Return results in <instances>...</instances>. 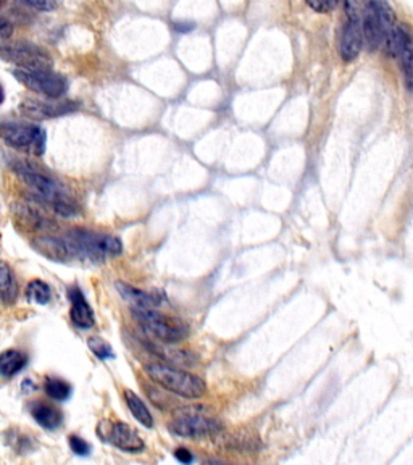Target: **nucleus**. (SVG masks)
Listing matches in <instances>:
<instances>
[{
  "mask_svg": "<svg viewBox=\"0 0 413 465\" xmlns=\"http://www.w3.org/2000/svg\"><path fill=\"white\" fill-rule=\"evenodd\" d=\"M194 28H196L194 23H184V21L174 23V30L181 31V33H189V31L194 30Z\"/></svg>",
  "mask_w": 413,
  "mask_h": 465,
  "instance_id": "nucleus-32",
  "label": "nucleus"
},
{
  "mask_svg": "<svg viewBox=\"0 0 413 465\" xmlns=\"http://www.w3.org/2000/svg\"><path fill=\"white\" fill-rule=\"evenodd\" d=\"M0 55L5 61L16 65V68H52L50 55L32 42H4Z\"/></svg>",
  "mask_w": 413,
  "mask_h": 465,
  "instance_id": "nucleus-8",
  "label": "nucleus"
},
{
  "mask_svg": "<svg viewBox=\"0 0 413 465\" xmlns=\"http://www.w3.org/2000/svg\"><path fill=\"white\" fill-rule=\"evenodd\" d=\"M2 139L11 149L28 155L41 157L45 152L47 134H45V129L36 123L11 120L2 123Z\"/></svg>",
  "mask_w": 413,
  "mask_h": 465,
  "instance_id": "nucleus-6",
  "label": "nucleus"
},
{
  "mask_svg": "<svg viewBox=\"0 0 413 465\" xmlns=\"http://www.w3.org/2000/svg\"><path fill=\"white\" fill-rule=\"evenodd\" d=\"M68 298H70L71 309H70V319L81 330H89L94 326L95 317L94 310L90 304L84 298V294L78 286H71L68 289Z\"/></svg>",
  "mask_w": 413,
  "mask_h": 465,
  "instance_id": "nucleus-13",
  "label": "nucleus"
},
{
  "mask_svg": "<svg viewBox=\"0 0 413 465\" xmlns=\"http://www.w3.org/2000/svg\"><path fill=\"white\" fill-rule=\"evenodd\" d=\"M168 343L160 344V341H144V346L147 351L152 354H155L158 359L168 362V364L173 365H183V367H189L194 365L197 362V355L194 353H191L188 349H174V348H168Z\"/></svg>",
  "mask_w": 413,
  "mask_h": 465,
  "instance_id": "nucleus-14",
  "label": "nucleus"
},
{
  "mask_svg": "<svg viewBox=\"0 0 413 465\" xmlns=\"http://www.w3.org/2000/svg\"><path fill=\"white\" fill-rule=\"evenodd\" d=\"M30 411L34 420L45 430H56L64 422L60 411H56L55 407L49 404H44V402H32Z\"/></svg>",
  "mask_w": 413,
  "mask_h": 465,
  "instance_id": "nucleus-18",
  "label": "nucleus"
},
{
  "mask_svg": "<svg viewBox=\"0 0 413 465\" xmlns=\"http://www.w3.org/2000/svg\"><path fill=\"white\" fill-rule=\"evenodd\" d=\"M44 389L50 399L56 402H64L71 394V384L61 378H47L44 383Z\"/></svg>",
  "mask_w": 413,
  "mask_h": 465,
  "instance_id": "nucleus-23",
  "label": "nucleus"
},
{
  "mask_svg": "<svg viewBox=\"0 0 413 465\" xmlns=\"http://www.w3.org/2000/svg\"><path fill=\"white\" fill-rule=\"evenodd\" d=\"M10 168L11 172L18 175L23 183L31 189L32 196L44 206L66 218L78 215V204L71 191L59 179L45 173L41 167L26 160H11Z\"/></svg>",
  "mask_w": 413,
  "mask_h": 465,
  "instance_id": "nucleus-1",
  "label": "nucleus"
},
{
  "mask_svg": "<svg viewBox=\"0 0 413 465\" xmlns=\"http://www.w3.org/2000/svg\"><path fill=\"white\" fill-rule=\"evenodd\" d=\"M23 2L37 11H52L60 5V0H23Z\"/></svg>",
  "mask_w": 413,
  "mask_h": 465,
  "instance_id": "nucleus-26",
  "label": "nucleus"
},
{
  "mask_svg": "<svg viewBox=\"0 0 413 465\" xmlns=\"http://www.w3.org/2000/svg\"><path fill=\"white\" fill-rule=\"evenodd\" d=\"M32 246L39 254H42L49 260H55V262H65V260L71 259L64 236H39L37 240L32 241Z\"/></svg>",
  "mask_w": 413,
  "mask_h": 465,
  "instance_id": "nucleus-15",
  "label": "nucleus"
},
{
  "mask_svg": "<svg viewBox=\"0 0 413 465\" xmlns=\"http://www.w3.org/2000/svg\"><path fill=\"white\" fill-rule=\"evenodd\" d=\"M131 314L139 326L160 343L174 344L189 336V326L176 317L162 314L154 307H133Z\"/></svg>",
  "mask_w": 413,
  "mask_h": 465,
  "instance_id": "nucleus-4",
  "label": "nucleus"
},
{
  "mask_svg": "<svg viewBox=\"0 0 413 465\" xmlns=\"http://www.w3.org/2000/svg\"><path fill=\"white\" fill-rule=\"evenodd\" d=\"M174 456H176L178 461L183 464H191L192 461H194L192 452L189 449H186V447H179V449H176V452H174Z\"/></svg>",
  "mask_w": 413,
  "mask_h": 465,
  "instance_id": "nucleus-31",
  "label": "nucleus"
},
{
  "mask_svg": "<svg viewBox=\"0 0 413 465\" xmlns=\"http://www.w3.org/2000/svg\"><path fill=\"white\" fill-rule=\"evenodd\" d=\"M364 31H361V20H349L342 28L341 42H339V54L341 59L349 64L354 61L364 47Z\"/></svg>",
  "mask_w": 413,
  "mask_h": 465,
  "instance_id": "nucleus-12",
  "label": "nucleus"
},
{
  "mask_svg": "<svg viewBox=\"0 0 413 465\" xmlns=\"http://www.w3.org/2000/svg\"><path fill=\"white\" fill-rule=\"evenodd\" d=\"M124 401H126V406L129 407V411H131L133 417L143 425V427L145 428L154 427V417H152L150 411L147 409V406L144 404L143 399H140L134 391L131 389L124 391Z\"/></svg>",
  "mask_w": 413,
  "mask_h": 465,
  "instance_id": "nucleus-20",
  "label": "nucleus"
},
{
  "mask_svg": "<svg viewBox=\"0 0 413 465\" xmlns=\"http://www.w3.org/2000/svg\"><path fill=\"white\" fill-rule=\"evenodd\" d=\"M168 430L179 438L202 440L222 432V423L212 417H207V409L203 406H188L181 407L174 413Z\"/></svg>",
  "mask_w": 413,
  "mask_h": 465,
  "instance_id": "nucleus-5",
  "label": "nucleus"
},
{
  "mask_svg": "<svg viewBox=\"0 0 413 465\" xmlns=\"http://www.w3.org/2000/svg\"><path fill=\"white\" fill-rule=\"evenodd\" d=\"M8 2V0H2V4H7Z\"/></svg>",
  "mask_w": 413,
  "mask_h": 465,
  "instance_id": "nucleus-34",
  "label": "nucleus"
},
{
  "mask_svg": "<svg viewBox=\"0 0 413 465\" xmlns=\"http://www.w3.org/2000/svg\"><path fill=\"white\" fill-rule=\"evenodd\" d=\"M346 5V13L349 20H361L366 0H344Z\"/></svg>",
  "mask_w": 413,
  "mask_h": 465,
  "instance_id": "nucleus-25",
  "label": "nucleus"
},
{
  "mask_svg": "<svg viewBox=\"0 0 413 465\" xmlns=\"http://www.w3.org/2000/svg\"><path fill=\"white\" fill-rule=\"evenodd\" d=\"M70 447H71V451L78 456H88L90 452V446L88 441H84L83 438H79V436H76V435L70 436Z\"/></svg>",
  "mask_w": 413,
  "mask_h": 465,
  "instance_id": "nucleus-27",
  "label": "nucleus"
},
{
  "mask_svg": "<svg viewBox=\"0 0 413 465\" xmlns=\"http://www.w3.org/2000/svg\"><path fill=\"white\" fill-rule=\"evenodd\" d=\"M26 299L30 300V302L45 305L52 299V289H50L47 283L41 280H32L28 283L26 286Z\"/></svg>",
  "mask_w": 413,
  "mask_h": 465,
  "instance_id": "nucleus-22",
  "label": "nucleus"
},
{
  "mask_svg": "<svg viewBox=\"0 0 413 465\" xmlns=\"http://www.w3.org/2000/svg\"><path fill=\"white\" fill-rule=\"evenodd\" d=\"M364 41L370 52H375L383 42V23L376 0H366L364 16H361Z\"/></svg>",
  "mask_w": 413,
  "mask_h": 465,
  "instance_id": "nucleus-11",
  "label": "nucleus"
},
{
  "mask_svg": "<svg viewBox=\"0 0 413 465\" xmlns=\"http://www.w3.org/2000/svg\"><path fill=\"white\" fill-rule=\"evenodd\" d=\"M11 34H13V21H10L4 15L2 20H0V37H2L4 42H8Z\"/></svg>",
  "mask_w": 413,
  "mask_h": 465,
  "instance_id": "nucleus-29",
  "label": "nucleus"
},
{
  "mask_svg": "<svg viewBox=\"0 0 413 465\" xmlns=\"http://www.w3.org/2000/svg\"><path fill=\"white\" fill-rule=\"evenodd\" d=\"M399 59L404 73V83L409 93L413 94V37L405 28L399 26Z\"/></svg>",
  "mask_w": 413,
  "mask_h": 465,
  "instance_id": "nucleus-16",
  "label": "nucleus"
},
{
  "mask_svg": "<svg viewBox=\"0 0 413 465\" xmlns=\"http://www.w3.org/2000/svg\"><path fill=\"white\" fill-rule=\"evenodd\" d=\"M11 73L23 86L44 98L60 99L68 89L66 79L52 68H13Z\"/></svg>",
  "mask_w": 413,
  "mask_h": 465,
  "instance_id": "nucleus-7",
  "label": "nucleus"
},
{
  "mask_svg": "<svg viewBox=\"0 0 413 465\" xmlns=\"http://www.w3.org/2000/svg\"><path fill=\"white\" fill-rule=\"evenodd\" d=\"M79 109L78 102H45V100H23L20 104V113L32 120H49V118H59L66 113H73Z\"/></svg>",
  "mask_w": 413,
  "mask_h": 465,
  "instance_id": "nucleus-10",
  "label": "nucleus"
},
{
  "mask_svg": "<svg viewBox=\"0 0 413 465\" xmlns=\"http://www.w3.org/2000/svg\"><path fill=\"white\" fill-rule=\"evenodd\" d=\"M116 291L120 293V296L133 305V307H154L157 309L162 304V298H157L155 294L145 293L143 289H138L128 283L116 281L115 283Z\"/></svg>",
  "mask_w": 413,
  "mask_h": 465,
  "instance_id": "nucleus-17",
  "label": "nucleus"
},
{
  "mask_svg": "<svg viewBox=\"0 0 413 465\" xmlns=\"http://www.w3.org/2000/svg\"><path fill=\"white\" fill-rule=\"evenodd\" d=\"M226 441L229 443V447L233 449V446L236 443H241L244 445V438H237V436H229V438H226ZM237 447V446H236ZM234 447V449H236ZM252 449H257V438L253 440H246V446H242V451H252Z\"/></svg>",
  "mask_w": 413,
  "mask_h": 465,
  "instance_id": "nucleus-28",
  "label": "nucleus"
},
{
  "mask_svg": "<svg viewBox=\"0 0 413 465\" xmlns=\"http://www.w3.org/2000/svg\"><path fill=\"white\" fill-rule=\"evenodd\" d=\"M0 291H2L4 304H13L18 298V285H16L15 275L5 262H2V269H0Z\"/></svg>",
  "mask_w": 413,
  "mask_h": 465,
  "instance_id": "nucleus-21",
  "label": "nucleus"
},
{
  "mask_svg": "<svg viewBox=\"0 0 413 465\" xmlns=\"http://www.w3.org/2000/svg\"><path fill=\"white\" fill-rule=\"evenodd\" d=\"M339 2H341V0H330V4H331V8H333V7H336V5H337Z\"/></svg>",
  "mask_w": 413,
  "mask_h": 465,
  "instance_id": "nucleus-33",
  "label": "nucleus"
},
{
  "mask_svg": "<svg viewBox=\"0 0 413 465\" xmlns=\"http://www.w3.org/2000/svg\"><path fill=\"white\" fill-rule=\"evenodd\" d=\"M307 5L312 10H315L316 13H328L331 10V4L330 0H305Z\"/></svg>",
  "mask_w": 413,
  "mask_h": 465,
  "instance_id": "nucleus-30",
  "label": "nucleus"
},
{
  "mask_svg": "<svg viewBox=\"0 0 413 465\" xmlns=\"http://www.w3.org/2000/svg\"><path fill=\"white\" fill-rule=\"evenodd\" d=\"M64 237L71 259L84 260V262H104L107 257L120 255L123 251V244L118 237L102 235V232L76 228L68 231Z\"/></svg>",
  "mask_w": 413,
  "mask_h": 465,
  "instance_id": "nucleus-2",
  "label": "nucleus"
},
{
  "mask_svg": "<svg viewBox=\"0 0 413 465\" xmlns=\"http://www.w3.org/2000/svg\"><path fill=\"white\" fill-rule=\"evenodd\" d=\"M88 346L89 349L92 351V353L97 355V359L100 360H109V359H115V353H113L112 346L104 341V339L99 338V336H90L88 339Z\"/></svg>",
  "mask_w": 413,
  "mask_h": 465,
  "instance_id": "nucleus-24",
  "label": "nucleus"
},
{
  "mask_svg": "<svg viewBox=\"0 0 413 465\" xmlns=\"http://www.w3.org/2000/svg\"><path fill=\"white\" fill-rule=\"evenodd\" d=\"M97 435L102 441L110 443L112 446L124 452H140L145 447L140 436L124 422H100L97 427Z\"/></svg>",
  "mask_w": 413,
  "mask_h": 465,
  "instance_id": "nucleus-9",
  "label": "nucleus"
},
{
  "mask_svg": "<svg viewBox=\"0 0 413 465\" xmlns=\"http://www.w3.org/2000/svg\"><path fill=\"white\" fill-rule=\"evenodd\" d=\"M28 364V355L21 351L7 349L0 355V375L4 378H11L20 373Z\"/></svg>",
  "mask_w": 413,
  "mask_h": 465,
  "instance_id": "nucleus-19",
  "label": "nucleus"
},
{
  "mask_svg": "<svg viewBox=\"0 0 413 465\" xmlns=\"http://www.w3.org/2000/svg\"><path fill=\"white\" fill-rule=\"evenodd\" d=\"M144 372L158 387L179 396V398L199 399L207 393V383L200 377L173 365L152 362L144 367Z\"/></svg>",
  "mask_w": 413,
  "mask_h": 465,
  "instance_id": "nucleus-3",
  "label": "nucleus"
}]
</instances>
